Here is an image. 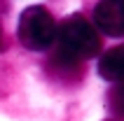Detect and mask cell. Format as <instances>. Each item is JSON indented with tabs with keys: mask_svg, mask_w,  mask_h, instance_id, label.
Returning a JSON list of instances; mask_svg holds the SVG:
<instances>
[{
	"mask_svg": "<svg viewBox=\"0 0 124 121\" xmlns=\"http://www.w3.org/2000/svg\"><path fill=\"white\" fill-rule=\"evenodd\" d=\"M108 107L115 116L124 119V81L115 84V86L108 91Z\"/></svg>",
	"mask_w": 124,
	"mask_h": 121,
	"instance_id": "cell-5",
	"label": "cell"
},
{
	"mask_svg": "<svg viewBox=\"0 0 124 121\" xmlns=\"http://www.w3.org/2000/svg\"><path fill=\"white\" fill-rule=\"evenodd\" d=\"M101 49V35L94 28V23L84 16H68L56 26L54 40V56L66 58L70 63H82L87 58H94Z\"/></svg>",
	"mask_w": 124,
	"mask_h": 121,
	"instance_id": "cell-1",
	"label": "cell"
},
{
	"mask_svg": "<svg viewBox=\"0 0 124 121\" xmlns=\"http://www.w3.org/2000/svg\"><path fill=\"white\" fill-rule=\"evenodd\" d=\"M94 28L112 37H124V0H105L94 7Z\"/></svg>",
	"mask_w": 124,
	"mask_h": 121,
	"instance_id": "cell-3",
	"label": "cell"
},
{
	"mask_svg": "<svg viewBox=\"0 0 124 121\" xmlns=\"http://www.w3.org/2000/svg\"><path fill=\"white\" fill-rule=\"evenodd\" d=\"M0 51H5V33H2V23H0Z\"/></svg>",
	"mask_w": 124,
	"mask_h": 121,
	"instance_id": "cell-6",
	"label": "cell"
},
{
	"mask_svg": "<svg viewBox=\"0 0 124 121\" xmlns=\"http://www.w3.org/2000/svg\"><path fill=\"white\" fill-rule=\"evenodd\" d=\"M98 74L108 81H124V44L108 49L98 60Z\"/></svg>",
	"mask_w": 124,
	"mask_h": 121,
	"instance_id": "cell-4",
	"label": "cell"
},
{
	"mask_svg": "<svg viewBox=\"0 0 124 121\" xmlns=\"http://www.w3.org/2000/svg\"><path fill=\"white\" fill-rule=\"evenodd\" d=\"M19 42L31 51H47L54 47L56 40V19L47 7L33 5L21 12L19 28H16Z\"/></svg>",
	"mask_w": 124,
	"mask_h": 121,
	"instance_id": "cell-2",
	"label": "cell"
}]
</instances>
